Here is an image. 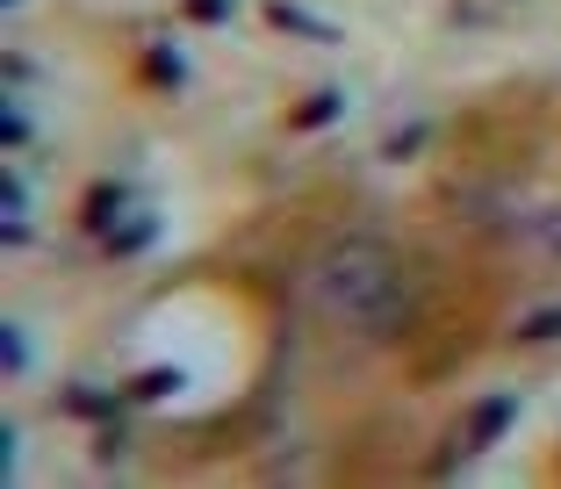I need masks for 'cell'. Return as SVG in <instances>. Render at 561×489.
<instances>
[{"mask_svg": "<svg viewBox=\"0 0 561 489\" xmlns=\"http://www.w3.org/2000/svg\"><path fill=\"white\" fill-rule=\"evenodd\" d=\"M317 303L360 339H397L411 325V274L403 252L381 238H339L317 266Z\"/></svg>", "mask_w": 561, "mask_h": 489, "instance_id": "6da1fadb", "label": "cell"}, {"mask_svg": "<svg viewBox=\"0 0 561 489\" xmlns=\"http://www.w3.org/2000/svg\"><path fill=\"white\" fill-rule=\"evenodd\" d=\"M512 418H518L512 396H490V403H476V418H468V454H482L496 432H512Z\"/></svg>", "mask_w": 561, "mask_h": 489, "instance_id": "7a4b0ae2", "label": "cell"}, {"mask_svg": "<svg viewBox=\"0 0 561 489\" xmlns=\"http://www.w3.org/2000/svg\"><path fill=\"white\" fill-rule=\"evenodd\" d=\"M0 230H8V244L30 238V195H22V180H15V173L0 180Z\"/></svg>", "mask_w": 561, "mask_h": 489, "instance_id": "3957f363", "label": "cell"}, {"mask_svg": "<svg viewBox=\"0 0 561 489\" xmlns=\"http://www.w3.org/2000/svg\"><path fill=\"white\" fill-rule=\"evenodd\" d=\"M151 230H159V216L137 209V224H108V230H101V244H108V252H137V244H145Z\"/></svg>", "mask_w": 561, "mask_h": 489, "instance_id": "277c9868", "label": "cell"}, {"mask_svg": "<svg viewBox=\"0 0 561 489\" xmlns=\"http://www.w3.org/2000/svg\"><path fill=\"white\" fill-rule=\"evenodd\" d=\"M0 367H8V375H22V367H30V345H22V325H0Z\"/></svg>", "mask_w": 561, "mask_h": 489, "instance_id": "5b68a950", "label": "cell"}, {"mask_svg": "<svg viewBox=\"0 0 561 489\" xmlns=\"http://www.w3.org/2000/svg\"><path fill=\"white\" fill-rule=\"evenodd\" d=\"M339 109H346L339 94H310V109H302L296 123H302V130H317V123H339Z\"/></svg>", "mask_w": 561, "mask_h": 489, "instance_id": "8992f818", "label": "cell"}, {"mask_svg": "<svg viewBox=\"0 0 561 489\" xmlns=\"http://www.w3.org/2000/svg\"><path fill=\"white\" fill-rule=\"evenodd\" d=\"M173 389H181V375L165 367V375H137V389H130V396H145V403H151V396H173Z\"/></svg>", "mask_w": 561, "mask_h": 489, "instance_id": "52a82bcc", "label": "cell"}, {"mask_svg": "<svg viewBox=\"0 0 561 489\" xmlns=\"http://www.w3.org/2000/svg\"><path fill=\"white\" fill-rule=\"evenodd\" d=\"M187 15H195V22H224V15H231V0H187Z\"/></svg>", "mask_w": 561, "mask_h": 489, "instance_id": "ba28073f", "label": "cell"}, {"mask_svg": "<svg viewBox=\"0 0 561 489\" xmlns=\"http://www.w3.org/2000/svg\"><path fill=\"white\" fill-rule=\"evenodd\" d=\"M0 137H8V145H22V137H30V123H22V109H0Z\"/></svg>", "mask_w": 561, "mask_h": 489, "instance_id": "9c48e42d", "label": "cell"}, {"mask_svg": "<svg viewBox=\"0 0 561 489\" xmlns=\"http://www.w3.org/2000/svg\"><path fill=\"white\" fill-rule=\"evenodd\" d=\"M8 8H15V0H8Z\"/></svg>", "mask_w": 561, "mask_h": 489, "instance_id": "30bf717a", "label": "cell"}]
</instances>
